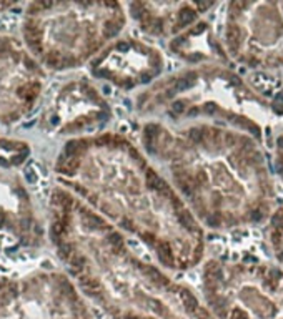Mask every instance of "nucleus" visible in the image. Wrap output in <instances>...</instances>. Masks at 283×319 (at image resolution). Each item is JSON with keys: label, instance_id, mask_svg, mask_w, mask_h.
Wrapping results in <instances>:
<instances>
[{"label": "nucleus", "instance_id": "obj_6", "mask_svg": "<svg viewBox=\"0 0 283 319\" xmlns=\"http://www.w3.org/2000/svg\"><path fill=\"white\" fill-rule=\"evenodd\" d=\"M238 35H240V33H238V30H237V28H228V32H227V37H228V40L233 43V45H232V48H235V43L238 42Z\"/></svg>", "mask_w": 283, "mask_h": 319}, {"label": "nucleus", "instance_id": "obj_13", "mask_svg": "<svg viewBox=\"0 0 283 319\" xmlns=\"http://www.w3.org/2000/svg\"><path fill=\"white\" fill-rule=\"evenodd\" d=\"M173 110H175V113H182L185 110V101L183 100L175 101V103H173Z\"/></svg>", "mask_w": 283, "mask_h": 319}, {"label": "nucleus", "instance_id": "obj_19", "mask_svg": "<svg viewBox=\"0 0 283 319\" xmlns=\"http://www.w3.org/2000/svg\"><path fill=\"white\" fill-rule=\"evenodd\" d=\"M225 140H227L228 145H233V143H235V136H233V135H227V136H225Z\"/></svg>", "mask_w": 283, "mask_h": 319}, {"label": "nucleus", "instance_id": "obj_17", "mask_svg": "<svg viewBox=\"0 0 283 319\" xmlns=\"http://www.w3.org/2000/svg\"><path fill=\"white\" fill-rule=\"evenodd\" d=\"M208 224L218 226V224H220V220H218V218H215V216H210V218H208Z\"/></svg>", "mask_w": 283, "mask_h": 319}, {"label": "nucleus", "instance_id": "obj_2", "mask_svg": "<svg viewBox=\"0 0 283 319\" xmlns=\"http://www.w3.org/2000/svg\"><path fill=\"white\" fill-rule=\"evenodd\" d=\"M147 185L150 186L152 190H158V191H163L165 188H167V185H165V183L162 181L153 171H148V173H147Z\"/></svg>", "mask_w": 283, "mask_h": 319}, {"label": "nucleus", "instance_id": "obj_16", "mask_svg": "<svg viewBox=\"0 0 283 319\" xmlns=\"http://www.w3.org/2000/svg\"><path fill=\"white\" fill-rule=\"evenodd\" d=\"M62 231H64V226H62L60 223H55L54 224V234H60Z\"/></svg>", "mask_w": 283, "mask_h": 319}, {"label": "nucleus", "instance_id": "obj_24", "mask_svg": "<svg viewBox=\"0 0 283 319\" xmlns=\"http://www.w3.org/2000/svg\"><path fill=\"white\" fill-rule=\"evenodd\" d=\"M3 221H5V216H3V215H0V228H2Z\"/></svg>", "mask_w": 283, "mask_h": 319}, {"label": "nucleus", "instance_id": "obj_15", "mask_svg": "<svg viewBox=\"0 0 283 319\" xmlns=\"http://www.w3.org/2000/svg\"><path fill=\"white\" fill-rule=\"evenodd\" d=\"M110 243L115 244V246H118L120 243H122V239H120V234H117V233H112V234H110Z\"/></svg>", "mask_w": 283, "mask_h": 319}, {"label": "nucleus", "instance_id": "obj_10", "mask_svg": "<svg viewBox=\"0 0 283 319\" xmlns=\"http://www.w3.org/2000/svg\"><path fill=\"white\" fill-rule=\"evenodd\" d=\"M77 145H78L77 141H70V143H67V146H65V153H67V155H73V153L77 151V148H78Z\"/></svg>", "mask_w": 283, "mask_h": 319}, {"label": "nucleus", "instance_id": "obj_27", "mask_svg": "<svg viewBox=\"0 0 283 319\" xmlns=\"http://www.w3.org/2000/svg\"><path fill=\"white\" fill-rule=\"evenodd\" d=\"M127 319H132V317H127Z\"/></svg>", "mask_w": 283, "mask_h": 319}, {"label": "nucleus", "instance_id": "obj_5", "mask_svg": "<svg viewBox=\"0 0 283 319\" xmlns=\"http://www.w3.org/2000/svg\"><path fill=\"white\" fill-rule=\"evenodd\" d=\"M193 20H195V13H193V12H190V10L186 12V10H185V12L180 13V22L183 23V25H185V23L193 22Z\"/></svg>", "mask_w": 283, "mask_h": 319}, {"label": "nucleus", "instance_id": "obj_12", "mask_svg": "<svg viewBox=\"0 0 283 319\" xmlns=\"http://www.w3.org/2000/svg\"><path fill=\"white\" fill-rule=\"evenodd\" d=\"M72 264H73L75 268H83V264H85V258H83V256H75L73 261H72Z\"/></svg>", "mask_w": 283, "mask_h": 319}, {"label": "nucleus", "instance_id": "obj_1", "mask_svg": "<svg viewBox=\"0 0 283 319\" xmlns=\"http://www.w3.org/2000/svg\"><path fill=\"white\" fill-rule=\"evenodd\" d=\"M0 319H30L28 317V312H15V314H10L7 311V301L5 298L0 299Z\"/></svg>", "mask_w": 283, "mask_h": 319}, {"label": "nucleus", "instance_id": "obj_20", "mask_svg": "<svg viewBox=\"0 0 283 319\" xmlns=\"http://www.w3.org/2000/svg\"><path fill=\"white\" fill-rule=\"evenodd\" d=\"M118 48H120V50H123V52H127L128 48H130V45H128V43H120Z\"/></svg>", "mask_w": 283, "mask_h": 319}, {"label": "nucleus", "instance_id": "obj_25", "mask_svg": "<svg viewBox=\"0 0 283 319\" xmlns=\"http://www.w3.org/2000/svg\"><path fill=\"white\" fill-rule=\"evenodd\" d=\"M278 170H280V173L283 175V163H280V166H278Z\"/></svg>", "mask_w": 283, "mask_h": 319}, {"label": "nucleus", "instance_id": "obj_21", "mask_svg": "<svg viewBox=\"0 0 283 319\" xmlns=\"http://www.w3.org/2000/svg\"><path fill=\"white\" fill-rule=\"evenodd\" d=\"M25 63H27V67H28V68H33V62H32V60L25 58Z\"/></svg>", "mask_w": 283, "mask_h": 319}, {"label": "nucleus", "instance_id": "obj_22", "mask_svg": "<svg viewBox=\"0 0 283 319\" xmlns=\"http://www.w3.org/2000/svg\"><path fill=\"white\" fill-rule=\"evenodd\" d=\"M22 224H23V228L27 229V228H28V224H30V221H28V220H23V221H22Z\"/></svg>", "mask_w": 283, "mask_h": 319}, {"label": "nucleus", "instance_id": "obj_9", "mask_svg": "<svg viewBox=\"0 0 283 319\" xmlns=\"http://www.w3.org/2000/svg\"><path fill=\"white\" fill-rule=\"evenodd\" d=\"M190 138H191V141L198 143L200 140L203 138V133H201L200 130H191V132H190Z\"/></svg>", "mask_w": 283, "mask_h": 319}, {"label": "nucleus", "instance_id": "obj_8", "mask_svg": "<svg viewBox=\"0 0 283 319\" xmlns=\"http://www.w3.org/2000/svg\"><path fill=\"white\" fill-rule=\"evenodd\" d=\"M70 253H72V246L70 244H67V243L60 244V256H62V258H67Z\"/></svg>", "mask_w": 283, "mask_h": 319}, {"label": "nucleus", "instance_id": "obj_14", "mask_svg": "<svg viewBox=\"0 0 283 319\" xmlns=\"http://www.w3.org/2000/svg\"><path fill=\"white\" fill-rule=\"evenodd\" d=\"M148 274H150V278L153 279V281H160V279H163V278H162V274L158 273L157 269H153V268L148 269Z\"/></svg>", "mask_w": 283, "mask_h": 319}, {"label": "nucleus", "instance_id": "obj_26", "mask_svg": "<svg viewBox=\"0 0 283 319\" xmlns=\"http://www.w3.org/2000/svg\"><path fill=\"white\" fill-rule=\"evenodd\" d=\"M278 145H280V146H283V138H278Z\"/></svg>", "mask_w": 283, "mask_h": 319}, {"label": "nucleus", "instance_id": "obj_11", "mask_svg": "<svg viewBox=\"0 0 283 319\" xmlns=\"http://www.w3.org/2000/svg\"><path fill=\"white\" fill-rule=\"evenodd\" d=\"M190 85H191V81H188L186 78H185V80H180L178 83H177L175 90H177V91H180V90H186V88H188Z\"/></svg>", "mask_w": 283, "mask_h": 319}, {"label": "nucleus", "instance_id": "obj_4", "mask_svg": "<svg viewBox=\"0 0 283 319\" xmlns=\"http://www.w3.org/2000/svg\"><path fill=\"white\" fill-rule=\"evenodd\" d=\"M183 301L186 304V307H190V309H196V306H198V303H196V299L191 296V294H186L183 293Z\"/></svg>", "mask_w": 283, "mask_h": 319}, {"label": "nucleus", "instance_id": "obj_23", "mask_svg": "<svg viewBox=\"0 0 283 319\" xmlns=\"http://www.w3.org/2000/svg\"><path fill=\"white\" fill-rule=\"evenodd\" d=\"M196 113H198V110H191V112H188V115H190V117H195Z\"/></svg>", "mask_w": 283, "mask_h": 319}, {"label": "nucleus", "instance_id": "obj_18", "mask_svg": "<svg viewBox=\"0 0 283 319\" xmlns=\"http://www.w3.org/2000/svg\"><path fill=\"white\" fill-rule=\"evenodd\" d=\"M122 226H123V228H127V229H132V223L128 220H122Z\"/></svg>", "mask_w": 283, "mask_h": 319}, {"label": "nucleus", "instance_id": "obj_7", "mask_svg": "<svg viewBox=\"0 0 283 319\" xmlns=\"http://www.w3.org/2000/svg\"><path fill=\"white\" fill-rule=\"evenodd\" d=\"M118 30H120L118 25H112V23H108L107 28H105V37H113V35H117Z\"/></svg>", "mask_w": 283, "mask_h": 319}, {"label": "nucleus", "instance_id": "obj_3", "mask_svg": "<svg viewBox=\"0 0 283 319\" xmlns=\"http://www.w3.org/2000/svg\"><path fill=\"white\" fill-rule=\"evenodd\" d=\"M178 220H180V223L185 226V228H193V221H191V218H190V215L186 211H182L180 215H178Z\"/></svg>", "mask_w": 283, "mask_h": 319}]
</instances>
